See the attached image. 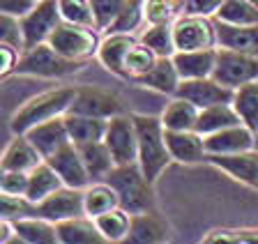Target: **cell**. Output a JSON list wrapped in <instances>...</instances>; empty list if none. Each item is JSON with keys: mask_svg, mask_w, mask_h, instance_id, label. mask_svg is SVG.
Wrapping results in <instances>:
<instances>
[{"mask_svg": "<svg viewBox=\"0 0 258 244\" xmlns=\"http://www.w3.org/2000/svg\"><path fill=\"white\" fill-rule=\"evenodd\" d=\"M81 157L86 161V169L90 173L92 182H102L111 175V171L118 166L115 159H113L111 150L104 141H95V143H86V145H79Z\"/></svg>", "mask_w": 258, "mask_h": 244, "instance_id": "4316f807", "label": "cell"}, {"mask_svg": "<svg viewBox=\"0 0 258 244\" xmlns=\"http://www.w3.org/2000/svg\"><path fill=\"white\" fill-rule=\"evenodd\" d=\"M251 147H256V131H251L242 122L205 136L208 154H233V152L251 150Z\"/></svg>", "mask_w": 258, "mask_h": 244, "instance_id": "9a60e30c", "label": "cell"}, {"mask_svg": "<svg viewBox=\"0 0 258 244\" xmlns=\"http://www.w3.org/2000/svg\"><path fill=\"white\" fill-rule=\"evenodd\" d=\"M60 21H62V14H60L58 0H42V3H37L26 17H21L26 49H32L37 44L48 42L53 30L60 26Z\"/></svg>", "mask_w": 258, "mask_h": 244, "instance_id": "9c48e42d", "label": "cell"}, {"mask_svg": "<svg viewBox=\"0 0 258 244\" xmlns=\"http://www.w3.org/2000/svg\"><path fill=\"white\" fill-rule=\"evenodd\" d=\"M224 0H182V14L191 17H215Z\"/></svg>", "mask_w": 258, "mask_h": 244, "instance_id": "b9f144b4", "label": "cell"}, {"mask_svg": "<svg viewBox=\"0 0 258 244\" xmlns=\"http://www.w3.org/2000/svg\"><path fill=\"white\" fill-rule=\"evenodd\" d=\"M58 237L60 242L67 244H99L106 242L102 235V230L97 228V221L88 214H81V217H72L58 221Z\"/></svg>", "mask_w": 258, "mask_h": 244, "instance_id": "44dd1931", "label": "cell"}, {"mask_svg": "<svg viewBox=\"0 0 258 244\" xmlns=\"http://www.w3.org/2000/svg\"><path fill=\"white\" fill-rule=\"evenodd\" d=\"M219 83L237 90L240 86L258 81V55L233 49H217V65L212 71Z\"/></svg>", "mask_w": 258, "mask_h": 244, "instance_id": "5b68a950", "label": "cell"}, {"mask_svg": "<svg viewBox=\"0 0 258 244\" xmlns=\"http://www.w3.org/2000/svg\"><path fill=\"white\" fill-rule=\"evenodd\" d=\"M132 0H90L92 12H95L97 30H111V26L118 21V17L124 12V7Z\"/></svg>", "mask_w": 258, "mask_h": 244, "instance_id": "8d00e7d4", "label": "cell"}, {"mask_svg": "<svg viewBox=\"0 0 258 244\" xmlns=\"http://www.w3.org/2000/svg\"><path fill=\"white\" fill-rule=\"evenodd\" d=\"M177 71L182 78H203L212 76L217 65V49H199V51H175L173 53Z\"/></svg>", "mask_w": 258, "mask_h": 244, "instance_id": "ffe728a7", "label": "cell"}, {"mask_svg": "<svg viewBox=\"0 0 258 244\" xmlns=\"http://www.w3.org/2000/svg\"><path fill=\"white\" fill-rule=\"evenodd\" d=\"M233 95L235 90L219 83L215 76H203V78H182L175 97L187 99L199 109H210L217 104H233Z\"/></svg>", "mask_w": 258, "mask_h": 244, "instance_id": "30bf717a", "label": "cell"}, {"mask_svg": "<svg viewBox=\"0 0 258 244\" xmlns=\"http://www.w3.org/2000/svg\"><path fill=\"white\" fill-rule=\"evenodd\" d=\"M0 44H10L21 53L26 51V37H23V28L19 17L0 14Z\"/></svg>", "mask_w": 258, "mask_h": 244, "instance_id": "74e56055", "label": "cell"}, {"mask_svg": "<svg viewBox=\"0 0 258 244\" xmlns=\"http://www.w3.org/2000/svg\"><path fill=\"white\" fill-rule=\"evenodd\" d=\"M21 51L10 46V44H0V76L5 78L12 71H16V65H19V58H21Z\"/></svg>", "mask_w": 258, "mask_h": 244, "instance_id": "ee69618b", "label": "cell"}, {"mask_svg": "<svg viewBox=\"0 0 258 244\" xmlns=\"http://www.w3.org/2000/svg\"><path fill=\"white\" fill-rule=\"evenodd\" d=\"M143 19H145V3L143 0H132L118 17V21L111 26V33H132Z\"/></svg>", "mask_w": 258, "mask_h": 244, "instance_id": "f35d334b", "label": "cell"}, {"mask_svg": "<svg viewBox=\"0 0 258 244\" xmlns=\"http://www.w3.org/2000/svg\"><path fill=\"white\" fill-rule=\"evenodd\" d=\"M166 143L171 150L173 161L177 164H199L205 161L208 150H205V136L196 129L187 131H168L166 129Z\"/></svg>", "mask_w": 258, "mask_h": 244, "instance_id": "2e32d148", "label": "cell"}, {"mask_svg": "<svg viewBox=\"0 0 258 244\" xmlns=\"http://www.w3.org/2000/svg\"><path fill=\"white\" fill-rule=\"evenodd\" d=\"M104 143L108 145L115 164H132L139 161V131H136L134 115L118 113L108 118Z\"/></svg>", "mask_w": 258, "mask_h": 244, "instance_id": "52a82bcc", "label": "cell"}, {"mask_svg": "<svg viewBox=\"0 0 258 244\" xmlns=\"http://www.w3.org/2000/svg\"><path fill=\"white\" fill-rule=\"evenodd\" d=\"M215 17L217 21L233 23V26H256L258 5L251 0H224Z\"/></svg>", "mask_w": 258, "mask_h": 244, "instance_id": "d6a6232c", "label": "cell"}, {"mask_svg": "<svg viewBox=\"0 0 258 244\" xmlns=\"http://www.w3.org/2000/svg\"><path fill=\"white\" fill-rule=\"evenodd\" d=\"M106 182L118 191L120 207L127 212H150L155 207V194H152V180L143 173L139 161L120 164L111 171Z\"/></svg>", "mask_w": 258, "mask_h": 244, "instance_id": "3957f363", "label": "cell"}, {"mask_svg": "<svg viewBox=\"0 0 258 244\" xmlns=\"http://www.w3.org/2000/svg\"><path fill=\"white\" fill-rule=\"evenodd\" d=\"M76 93H79V88H55V90H46L37 97L28 99L21 109L12 115V131L14 134H26L35 125H42L46 120L64 115L72 109Z\"/></svg>", "mask_w": 258, "mask_h": 244, "instance_id": "6da1fadb", "label": "cell"}, {"mask_svg": "<svg viewBox=\"0 0 258 244\" xmlns=\"http://www.w3.org/2000/svg\"><path fill=\"white\" fill-rule=\"evenodd\" d=\"M173 37H175L177 51H199L215 49L217 44V26L210 17H191L182 14L173 23Z\"/></svg>", "mask_w": 258, "mask_h": 244, "instance_id": "ba28073f", "label": "cell"}, {"mask_svg": "<svg viewBox=\"0 0 258 244\" xmlns=\"http://www.w3.org/2000/svg\"><path fill=\"white\" fill-rule=\"evenodd\" d=\"M199 113H201L199 106H194L191 102H187V99H182V97H175L166 109H164L161 122H164V129H168V131L196 129V125H199Z\"/></svg>", "mask_w": 258, "mask_h": 244, "instance_id": "f1b7e54d", "label": "cell"}, {"mask_svg": "<svg viewBox=\"0 0 258 244\" xmlns=\"http://www.w3.org/2000/svg\"><path fill=\"white\" fill-rule=\"evenodd\" d=\"M256 147H258V131H256Z\"/></svg>", "mask_w": 258, "mask_h": 244, "instance_id": "7dc6e473", "label": "cell"}, {"mask_svg": "<svg viewBox=\"0 0 258 244\" xmlns=\"http://www.w3.org/2000/svg\"><path fill=\"white\" fill-rule=\"evenodd\" d=\"M67 113H83V115H92V118H102L108 120L113 115L122 113V102L115 95L99 90V88H79L72 109Z\"/></svg>", "mask_w": 258, "mask_h": 244, "instance_id": "5bb4252c", "label": "cell"}, {"mask_svg": "<svg viewBox=\"0 0 258 244\" xmlns=\"http://www.w3.org/2000/svg\"><path fill=\"white\" fill-rule=\"evenodd\" d=\"M251 3H256V5H258V0H251Z\"/></svg>", "mask_w": 258, "mask_h": 244, "instance_id": "c3c4849f", "label": "cell"}, {"mask_svg": "<svg viewBox=\"0 0 258 244\" xmlns=\"http://www.w3.org/2000/svg\"><path fill=\"white\" fill-rule=\"evenodd\" d=\"M205 161H210L219 171L228 173L233 180H237L242 185L258 189V147L233 152V154H208Z\"/></svg>", "mask_w": 258, "mask_h": 244, "instance_id": "7c38bea8", "label": "cell"}, {"mask_svg": "<svg viewBox=\"0 0 258 244\" xmlns=\"http://www.w3.org/2000/svg\"><path fill=\"white\" fill-rule=\"evenodd\" d=\"M35 3H42V0H35Z\"/></svg>", "mask_w": 258, "mask_h": 244, "instance_id": "681fc988", "label": "cell"}, {"mask_svg": "<svg viewBox=\"0 0 258 244\" xmlns=\"http://www.w3.org/2000/svg\"><path fill=\"white\" fill-rule=\"evenodd\" d=\"M136 131H139V164L148 180L155 182L161 175V171L173 161L171 150L166 143V129L161 118L155 115H134Z\"/></svg>", "mask_w": 258, "mask_h": 244, "instance_id": "7a4b0ae2", "label": "cell"}, {"mask_svg": "<svg viewBox=\"0 0 258 244\" xmlns=\"http://www.w3.org/2000/svg\"><path fill=\"white\" fill-rule=\"evenodd\" d=\"M240 122L242 120H240V115H237L233 104H217V106H210V109H201L196 131L208 136V134H215V131L226 129V127L240 125Z\"/></svg>", "mask_w": 258, "mask_h": 244, "instance_id": "f546056e", "label": "cell"}, {"mask_svg": "<svg viewBox=\"0 0 258 244\" xmlns=\"http://www.w3.org/2000/svg\"><path fill=\"white\" fill-rule=\"evenodd\" d=\"M64 122H67L72 143L74 145H86V143L104 141L108 120L92 118V115H83V113H64Z\"/></svg>", "mask_w": 258, "mask_h": 244, "instance_id": "cb8c5ba5", "label": "cell"}, {"mask_svg": "<svg viewBox=\"0 0 258 244\" xmlns=\"http://www.w3.org/2000/svg\"><path fill=\"white\" fill-rule=\"evenodd\" d=\"M81 67V60H72L67 55L58 53L48 42L37 44L32 49H26L19 58L16 74L39 76V78H60L70 76Z\"/></svg>", "mask_w": 258, "mask_h": 244, "instance_id": "277c9868", "label": "cell"}, {"mask_svg": "<svg viewBox=\"0 0 258 244\" xmlns=\"http://www.w3.org/2000/svg\"><path fill=\"white\" fill-rule=\"evenodd\" d=\"M44 161L42 152L32 145V141L26 134H16L10 141L5 154H3V171H23V173H30L35 166Z\"/></svg>", "mask_w": 258, "mask_h": 244, "instance_id": "ac0fdd59", "label": "cell"}, {"mask_svg": "<svg viewBox=\"0 0 258 244\" xmlns=\"http://www.w3.org/2000/svg\"><path fill=\"white\" fill-rule=\"evenodd\" d=\"M253 30H256V46H253V53L258 55V23H256V26H253Z\"/></svg>", "mask_w": 258, "mask_h": 244, "instance_id": "bcb514c9", "label": "cell"}, {"mask_svg": "<svg viewBox=\"0 0 258 244\" xmlns=\"http://www.w3.org/2000/svg\"><path fill=\"white\" fill-rule=\"evenodd\" d=\"M46 161L51 164V166L55 169V173L62 178L64 187L86 189L88 185H92L90 173H88V169H86V161H83V157H81L79 145H74V143L62 145L58 152H53Z\"/></svg>", "mask_w": 258, "mask_h": 244, "instance_id": "4fadbf2b", "label": "cell"}, {"mask_svg": "<svg viewBox=\"0 0 258 244\" xmlns=\"http://www.w3.org/2000/svg\"><path fill=\"white\" fill-rule=\"evenodd\" d=\"M32 214L48 219V221H64L72 217H81L86 214L83 207V189H74V187H60L58 191L44 198L42 203L32 205Z\"/></svg>", "mask_w": 258, "mask_h": 244, "instance_id": "8fae6325", "label": "cell"}, {"mask_svg": "<svg viewBox=\"0 0 258 244\" xmlns=\"http://www.w3.org/2000/svg\"><path fill=\"white\" fill-rule=\"evenodd\" d=\"M58 5H60L62 21L76 23V26H86V28H97L90 0H58Z\"/></svg>", "mask_w": 258, "mask_h": 244, "instance_id": "d590c367", "label": "cell"}, {"mask_svg": "<svg viewBox=\"0 0 258 244\" xmlns=\"http://www.w3.org/2000/svg\"><path fill=\"white\" fill-rule=\"evenodd\" d=\"M28 180H30V173H23V171H3L0 191L10 196H23L26 198Z\"/></svg>", "mask_w": 258, "mask_h": 244, "instance_id": "60d3db41", "label": "cell"}, {"mask_svg": "<svg viewBox=\"0 0 258 244\" xmlns=\"http://www.w3.org/2000/svg\"><path fill=\"white\" fill-rule=\"evenodd\" d=\"M26 136L32 141V145L42 152L44 159H48L62 145L72 143L70 131H67V122H64V115L53 118V120H46L42 125H35L30 131H26Z\"/></svg>", "mask_w": 258, "mask_h": 244, "instance_id": "e0dca14e", "label": "cell"}, {"mask_svg": "<svg viewBox=\"0 0 258 244\" xmlns=\"http://www.w3.org/2000/svg\"><path fill=\"white\" fill-rule=\"evenodd\" d=\"M136 44V39L129 33H111L102 44H99V62L106 67L111 74L122 76L127 78V71H124V58H127V51Z\"/></svg>", "mask_w": 258, "mask_h": 244, "instance_id": "d6986e66", "label": "cell"}, {"mask_svg": "<svg viewBox=\"0 0 258 244\" xmlns=\"http://www.w3.org/2000/svg\"><path fill=\"white\" fill-rule=\"evenodd\" d=\"M168 239V226L155 212H136L132 214V230L129 242L134 244H159Z\"/></svg>", "mask_w": 258, "mask_h": 244, "instance_id": "7402d4cb", "label": "cell"}, {"mask_svg": "<svg viewBox=\"0 0 258 244\" xmlns=\"http://www.w3.org/2000/svg\"><path fill=\"white\" fill-rule=\"evenodd\" d=\"M159 55L143 42H136L132 49L127 51V58H124V71H127V78H134L139 81L141 76H145L152 67L157 65Z\"/></svg>", "mask_w": 258, "mask_h": 244, "instance_id": "836d02e7", "label": "cell"}, {"mask_svg": "<svg viewBox=\"0 0 258 244\" xmlns=\"http://www.w3.org/2000/svg\"><path fill=\"white\" fill-rule=\"evenodd\" d=\"M205 242H258V230H215Z\"/></svg>", "mask_w": 258, "mask_h": 244, "instance_id": "7bdbcfd3", "label": "cell"}, {"mask_svg": "<svg viewBox=\"0 0 258 244\" xmlns=\"http://www.w3.org/2000/svg\"><path fill=\"white\" fill-rule=\"evenodd\" d=\"M97 28L76 26L70 21H60V26L53 30V35L48 37V44L53 46L58 53L67 55L72 60H86L88 55L99 51V44L95 35Z\"/></svg>", "mask_w": 258, "mask_h": 244, "instance_id": "8992f818", "label": "cell"}, {"mask_svg": "<svg viewBox=\"0 0 258 244\" xmlns=\"http://www.w3.org/2000/svg\"><path fill=\"white\" fill-rule=\"evenodd\" d=\"M16 226V235L21 242L28 244H53L60 242L58 237V226L53 221H48L44 217H19L12 219Z\"/></svg>", "mask_w": 258, "mask_h": 244, "instance_id": "484cf974", "label": "cell"}, {"mask_svg": "<svg viewBox=\"0 0 258 244\" xmlns=\"http://www.w3.org/2000/svg\"><path fill=\"white\" fill-rule=\"evenodd\" d=\"M95 221L106 242H124V239H129L132 212H127L124 207H115V210L104 212V214L95 217Z\"/></svg>", "mask_w": 258, "mask_h": 244, "instance_id": "4dcf8cb0", "label": "cell"}, {"mask_svg": "<svg viewBox=\"0 0 258 244\" xmlns=\"http://www.w3.org/2000/svg\"><path fill=\"white\" fill-rule=\"evenodd\" d=\"M60 187H64L62 178H60V175L55 173L53 166H51V164L44 159L39 166H35V169L30 171L26 201L32 203V205H37V203H42L44 198H48V196L53 194V191H58Z\"/></svg>", "mask_w": 258, "mask_h": 244, "instance_id": "603a6c76", "label": "cell"}, {"mask_svg": "<svg viewBox=\"0 0 258 244\" xmlns=\"http://www.w3.org/2000/svg\"><path fill=\"white\" fill-rule=\"evenodd\" d=\"M175 7V0H145V19L148 23H171Z\"/></svg>", "mask_w": 258, "mask_h": 244, "instance_id": "ab89813d", "label": "cell"}, {"mask_svg": "<svg viewBox=\"0 0 258 244\" xmlns=\"http://www.w3.org/2000/svg\"><path fill=\"white\" fill-rule=\"evenodd\" d=\"M83 207H86L88 217L95 219V217H99V214H104V212L120 207V196L106 180L92 182V185H88L86 189H83Z\"/></svg>", "mask_w": 258, "mask_h": 244, "instance_id": "83f0119b", "label": "cell"}, {"mask_svg": "<svg viewBox=\"0 0 258 244\" xmlns=\"http://www.w3.org/2000/svg\"><path fill=\"white\" fill-rule=\"evenodd\" d=\"M233 106L242 125H247L251 131H258V81L237 88L233 95Z\"/></svg>", "mask_w": 258, "mask_h": 244, "instance_id": "1f68e13d", "label": "cell"}, {"mask_svg": "<svg viewBox=\"0 0 258 244\" xmlns=\"http://www.w3.org/2000/svg\"><path fill=\"white\" fill-rule=\"evenodd\" d=\"M180 81H182V76H180L175 62H173V55H164V58H159L157 60V65L152 67L145 76L139 78L141 86H148V88H152V90H157V93H164V95H175Z\"/></svg>", "mask_w": 258, "mask_h": 244, "instance_id": "d4e9b609", "label": "cell"}, {"mask_svg": "<svg viewBox=\"0 0 258 244\" xmlns=\"http://www.w3.org/2000/svg\"><path fill=\"white\" fill-rule=\"evenodd\" d=\"M37 5L35 0H0V14H10V17H26L32 7Z\"/></svg>", "mask_w": 258, "mask_h": 244, "instance_id": "f6af8a7d", "label": "cell"}, {"mask_svg": "<svg viewBox=\"0 0 258 244\" xmlns=\"http://www.w3.org/2000/svg\"><path fill=\"white\" fill-rule=\"evenodd\" d=\"M141 42L148 44L159 58L175 53V37H173V23H150V28L143 33Z\"/></svg>", "mask_w": 258, "mask_h": 244, "instance_id": "e575fe53", "label": "cell"}]
</instances>
